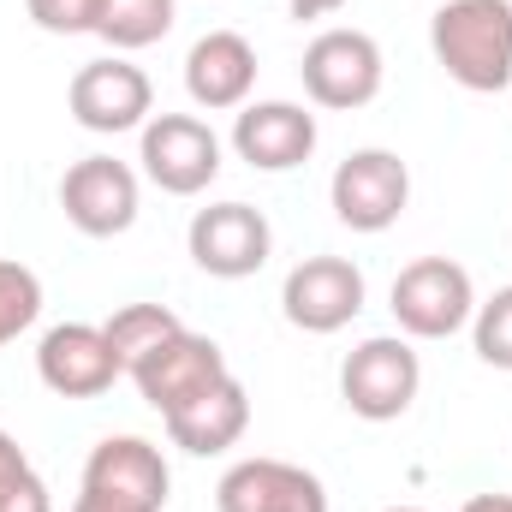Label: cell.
Masks as SVG:
<instances>
[{"label":"cell","instance_id":"6da1fadb","mask_svg":"<svg viewBox=\"0 0 512 512\" xmlns=\"http://www.w3.org/2000/svg\"><path fill=\"white\" fill-rule=\"evenodd\" d=\"M429 48L459 90L501 96L512 84V6L507 0H447L429 18Z\"/></svg>","mask_w":512,"mask_h":512},{"label":"cell","instance_id":"7a4b0ae2","mask_svg":"<svg viewBox=\"0 0 512 512\" xmlns=\"http://www.w3.org/2000/svg\"><path fill=\"white\" fill-rule=\"evenodd\" d=\"M173 489V471L155 441L143 435H108L84 459V483L72 512H161Z\"/></svg>","mask_w":512,"mask_h":512},{"label":"cell","instance_id":"3957f363","mask_svg":"<svg viewBox=\"0 0 512 512\" xmlns=\"http://www.w3.org/2000/svg\"><path fill=\"white\" fill-rule=\"evenodd\" d=\"M399 334L411 340H447L477 316V286L465 274V262L453 256H417L411 268H399L393 298H387Z\"/></svg>","mask_w":512,"mask_h":512},{"label":"cell","instance_id":"277c9868","mask_svg":"<svg viewBox=\"0 0 512 512\" xmlns=\"http://www.w3.org/2000/svg\"><path fill=\"white\" fill-rule=\"evenodd\" d=\"M298 78H304V96L316 108H334V114L370 108L382 96V48H376V36L334 24L304 48Z\"/></svg>","mask_w":512,"mask_h":512},{"label":"cell","instance_id":"5b68a950","mask_svg":"<svg viewBox=\"0 0 512 512\" xmlns=\"http://www.w3.org/2000/svg\"><path fill=\"white\" fill-rule=\"evenodd\" d=\"M417 387H423V364H417L411 340H399V334L364 340V346L340 364V399H346L352 417H364V423H393V417H405L411 399H417Z\"/></svg>","mask_w":512,"mask_h":512},{"label":"cell","instance_id":"8992f818","mask_svg":"<svg viewBox=\"0 0 512 512\" xmlns=\"http://www.w3.org/2000/svg\"><path fill=\"white\" fill-rule=\"evenodd\" d=\"M328 203H334L340 227H352V233H387L405 215V203H411V173H405V161L393 149H352L334 167Z\"/></svg>","mask_w":512,"mask_h":512},{"label":"cell","instance_id":"52a82bcc","mask_svg":"<svg viewBox=\"0 0 512 512\" xmlns=\"http://www.w3.org/2000/svg\"><path fill=\"white\" fill-rule=\"evenodd\" d=\"M126 376L137 382V393H143L161 417H173V411H185L191 399H203L215 382H227L233 370H227V352H221L209 334L179 328V334H167L149 358H137Z\"/></svg>","mask_w":512,"mask_h":512},{"label":"cell","instance_id":"ba28073f","mask_svg":"<svg viewBox=\"0 0 512 512\" xmlns=\"http://www.w3.org/2000/svg\"><path fill=\"white\" fill-rule=\"evenodd\" d=\"M137 161H143L149 185H161L167 197H197L221 173V137L197 114H149Z\"/></svg>","mask_w":512,"mask_h":512},{"label":"cell","instance_id":"9c48e42d","mask_svg":"<svg viewBox=\"0 0 512 512\" xmlns=\"http://www.w3.org/2000/svg\"><path fill=\"white\" fill-rule=\"evenodd\" d=\"M66 108L84 131H102V137H120V131L149 126L155 114V90L143 78V66H131L126 54H108V60H90L72 72V90H66Z\"/></svg>","mask_w":512,"mask_h":512},{"label":"cell","instance_id":"30bf717a","mask_svg":"<svg viewBox=\"0 0 512 512\" xmlns=\"http://www.w3.org/2000/svg\"><path fill=\"white\" fill-rule=\"evenodd\" d=\"M60 209L84 239H120L137 221V173L114 155H84L60 179Z\"/></svg>","mask_w":512,"mask_h":512},{"label":"cell","instance_id":"8fae6325","mask_svg":"<svg viewBox=\"0 0 512 512\" xmlns=\"http://www.w3.org/2000/svg\"><path fill=\"white\" fill-rule=\"evenodd\" d=\"M185 245H191V262H197L203 274H215V280H245V274H256V268L268 262L274 227H268V215L251 209V203H209V209L191 215Z\"/></svg>","mask_w":512,"mask_h":512},{"label":"cell","instance_id":"7c38bea8","mask_svg":"<svg viewBox=\"0 0 512 512\" xmlns=\"http://www.w3.org/2000/svg\"><path fill=\"white\" fill-rule=\"evenodd\" d=\"M280 310L304 334H340L364 310V268L346 256H304L280 286Z\"/></svg>","mask_w":512,"mask_h":512},{"label":"cell","instance_id":"4fadbf2b","mask_svg":"<svg viewBox=\"0 0 512 512\" xmlns=\"http://www.w3.org/2000/svg\"><path fill=\"white\" fill-rule=\"evenodd\" d=\"M36 376L60 399H102L126 370H120V352L108 346V334L96 322H60L36 346Z\"/></svg>","mask_w":512,"mask_h":512},{"label":"cell","instance_id":"5bb4252c","mask_svg":"<svg viewBox=\"0 0 512 512\" xmlns=\"http://www.w3.org/2000/svg\"><path fill=\"white\" fill-rule=\"evenodd\" d=\"M221 512H328V489L316 471L292 459H239L215 483Z\"/></svg>","mask_w":512,"mask_h":512},{"label":"cell","instance_id":"9a60e30c","mask_svg":"<svg viewBox=\"0 0 512 512\" xmlns=\"http://www.w3.org/2000/svg\"><path fill=\"white\" fill-rule=\"evenodd\" d=\"M233 149L256 173H292L316 155V114L298 102H245L233 120Z\"/></svg>","mask_w":512,"mask_h":512},{"label":"cell","instance_id":"2e32d148","mask_svg":"<svg viewBox=\"0 0 512 512\" xmlns=\"http://www.w3.org/2000/svg\"><path fill=\"white\" fill-rule=\"evenodd\" d=\"M185 90L197 108L209 114H233L245 108L256 90V48L239 36V30H209L191 42L185 54Z\"/></svg>","mask_w":512,"mask_h":512},{"label":"cell","instance_id":"e0dca14e","mask_svg":"<svg viewBox=\"0 0 512 512\" xmlns=\"http://www.w3.org/2000/svg\"><path fill=\"white\" fill-rule=\"evenodd\" d=\"M161 423H167L173 447H185L191 459L227 453V447L251 429V399H245V382H239V376H227V382H215L203 399H191L185 411H173V417H161Z\"/></svg>","mask_w":512,"mask_h":512},{"label":"cell","instance_id":"ac0fdd59","mask_svg":"<svg viewBox=\"0 0 512 512\" xmlns=\"http://www.w3.org/2000/svg\"><path fill=\"white\" fill-rule=\"evenodd\" d=\"M173 30V0H102L96 12V36L114 54H137L149 42H161Z\"/></svg>","mask_w":512,"mask_h":512},{"label":"cell","instance_id":"d6986e66","mask_svg":"<svg viewBox=\"0 0 512 512\" xmlns=\"http://www.w3.org/2000/svg\"><path fill=\"white\" fill-rule=\"evenodd\" d=\"M185 322L167 310V304H120L108 322H102V334H108V346L120 352V370H131L137 358H149L167 334H179Z\"/></svg>","mask_w":512,"mask_h":512},{"label":"cell","instance_id":"ffe728a7","mask_svg":"<svg viewBox=\"0 0 512 512\" xmlns=\"http://www.w3.org/2000/svg\"><path fill=\"white\" fill-rule=\"evenodd\" d=\"M0 512H54L48 483L36 477V465L24 459V447L0 429Z\"/></svg>","mask_w":512,"mask_h":512},{"label":"cell","instance_id":"44dd1931","mask_svg":"<svg viewBox=\"0 0 512 512\" xmlns=\"http://www.w3.org/2000/svg\"><path fill=\"white\" fill-rule=\"evenodd\" d=\"M42 316V280L24 262H0V346H12Z\"/></svg>","mask_w":512,"mask_h":512},{"label":"cell","instance_id":"7402d4cb","mask_svg":"<svg viewBox=\"0 0 512 512\" xmlns=\"http://www.w3.org/2000/svg\"><path fill=\"white\" fill-rule=\"evenodd\" d=\"M471 340H477V358L489 370H512V286H501L489 304H477Z\"/></svg>","mask_w":512,"mask_h":512},{"label":"cell","instance_id":"603a6c76","mask_svg":"<svg viewBox=\"0 0 512 512\" xmlns=\"http://www.w3.org/2000/svg\"><path fill=\"white\" fill-rule=\"evenodd\" d=\"M96 12L102 0H30V18L48 30V36H96Z\"/></svg>","mask_w":512,"mask_h":512},{"label":"cell","instance_id":"cb8c5ba5","mask_svg":"<svg viewBox=\"0 0 512 512\" xmlns=\"http://www.w3.org/2000/svg\"><path fill=\"white\" fill-rule=\"evenodd\" d=\"M346 0H286V12L292 18H328V12H340Z\"/></svg>","mask_w":512,"mask_h":512},{"label":"cell","instance_id":"d4e9b609","mask_svg":"<svg viewBox=\"0 0 512 512\" xmlns=\"http://www.w3.org/2000/svg\"><path fill=\"white\" fill-rule=\"evenodd\" d=\"M459 512H512V495H471Z\"/></svg>","mask_w":512,"mask_h":512},{"label":"cell","instance_id":"484cf974","mask_svg":"<svg viewBox=\"0 0 512 512\" xmlns=\"http://www.w3.org/2000/svg\"><path fill=\"white\" fill-rule=\"evenodd\" d=\"M387 512H423V507H387Z\"/></svg>","mask_w":512,"mask_h":512}]
</instances>
